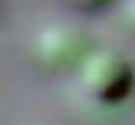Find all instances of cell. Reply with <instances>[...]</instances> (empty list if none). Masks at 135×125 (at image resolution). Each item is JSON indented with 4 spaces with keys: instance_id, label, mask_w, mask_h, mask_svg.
<instances>
[{
    "instance_id": "cell-1",
    "label": "cell",
    "mask_w": 135,
    "mask_h": 125,
    "mask_svg": "<svg viewBox=\"0 0 135 125\" xmlns=\"http://www.w3.org/2000/svg\"><path fill=\"white\" fill-rule=\"evenodd\" d=\"M79 86L92 102H122L135 86V69L132 63L115 49H92L79 63Z\"/></svg>"
},
{
    "instance_id": "cell-2",
    "label": "cell",
    "mask_w": 135,
    "mask_h": 125,
    "mask_svg": "<svg viewBox=\"0 0 135 125\" xmlns=\"http://www.w3.org/2000/svg\"><path fill=\"white\" fill-rule=\"evenodd\" d=\"M89 53H92V49L86 46V39L79 36L76 30H66V26H53V30H46L43 36H40V43H36L40 63L56 66V69L79 66Z\"/></svg>"
},
{
    "instance_id": "cell-3",
    "label": "cell",
    "mask_w": 135,
    "mask_h": 125,
    "mask_svg": "<svg viewBox=\"0 0 135 125\" xmlns=\"http://www.w3.org/2000/svg\"><path fill=\"white\" fill-rule=\"evenodd\" d=\"M73 3H76V7H83V10H102L109 0H73Z\"/></svg>"
}]
</instances>
